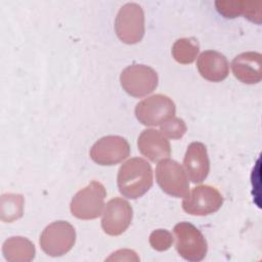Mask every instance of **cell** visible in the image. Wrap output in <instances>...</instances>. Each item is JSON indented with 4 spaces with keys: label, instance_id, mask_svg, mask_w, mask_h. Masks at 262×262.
Instances as JSON below:
<instances>
[{
    "label": "cell",
    "instance_id": "obj_6",
    "mask_svg": "<svg viewBox=\"0 0 262 262\" xmlns=\"http://www.w3.org/2000/svg\"><path fill=\"white\" fill-rule=\"evenodd\" d=\"M156 179L161 189L174 198H184L189 192L186 172L174 160L163 159L156 168Z\"/></svg>",
    "mask_w": 262,
    "mask_h": 262
},
{
    "label": "cell",
    "instance_id": "obj_14",
    "mask_svg": "<svg viewBox=\"0 0 262 262\" xmlns=\"http://www.w3.org/2000/svg\"><path fill=\"white\" fill-rule=\"evenodd\" d=\"M234 77L245 84H257L261 81V54L254 51L236 55L231 61Z\"/></svg>",
    "mask_w": 262,
    "mask_h": 262
},
{
    "label": "cell",
    "instance_id": "obj_4",
    "mask_svg": "<svg viewBox=\"0 0 262 262\" xmlns=\"http://www.w3.org/2000/svg\"><path fill=\"white\" fill-rule=\"evenodd\" d=\"M115 31L118 38L126 44H136L144 35V12L137 3L123 5L115 19Z\"/></svg>",
    "mask_w": 262,
    "mask_h": 262
},
{
    "label": "cell",
    "instance_id": "obj_2",
    "mask_svg": "<svg viewBox=\"0 0 262 262\" xmlns=\"http://www.w3.org/2000/svg\"><path fill=\"white\" fill-rule=\"evenodd\" d=\"M105 195L104 186L98 181H91L73 196L70 205L72 215L82 220L99 217L102 213Z\"/></svg>",
    "mask_w": 262,
    "mask_h": 262
},
{
    "label": "cell",
    "instance_id": "obj_11",
    "mask_svg": "<svg viewBox=\"0 0 262 262\" xmlns=\"http://www.w3.org/2000/svg\"><path fill=\"white\" fill-rule=\"evenodd\" d=\"M133 210L131 205L124 199H112L102 212L101 227L108 235H120L131 224Z\"/></svg>",
    "mask_w": 262,
    "mask_h": 262
},
{
    "label": "cell",
    "instance_id": "obj_17",
    "mask_svg": "<svg viewBox=\"0 0 262 262\" xmlns=\"http://www.w3.org/2000/svg\"><path fill=\"white\" fill-rule=\"evenodd\" d=\"M2 254L9 262H30L35 258L34 244L24 236H11L2 246Z\"/></svg>",
    "mask_w": 262,
    "mask_h": 262
},
{
    "label": "cell",
    "instance_id": "obj_13",
    "mask_svg": "<svg viewBox=\"0 0 262 262\" xmlns=\"http://www.w3.org/2000/svg\"><path fill=\"white\" fill-rule=\"evenodd\" d=\"M137 146L142 156L151 162L169 158L171 146L167 137L159 130L145 129L138 136Z\"/></svg>",
    "mask_w": 262,
    "mask_h": 262
},
{
    "label": "cell",
    "instance_id": "obj_3",
    "mask_svg": "<svg viewBox=\"0 0 262 262\" xmlns=\"http://www.w3.org/2000/svg\"><path fill=\"white\" fill-rule=\"evenodd\" d=\"M76 242L74 226L63 220L54 221L42 231L39 239L42 251L51 257H60L72 250Z\"/></svg>",
    "mask_w": 262,
    "mask_h": 262
},
{
    "label": "cell",
    "instance_id": "obj_5",
    "mask_svg": "<svg viewBox=\"0 0 262 262\" xmlns=\"http://www.w3.org/2000/svg\"><path fill=\"white\" fill-rule=\"evenodd\" d=\"M176 251L190 262L202 261L207 254L208 245L203 233L191 223L180 222L174 226Z\"/></svg>",
    "mask_w": 262,
    "mask_h": 262
},
{
    "label": "cell",
    "instance_id": "obj_9",
    "mask_svg": "<svg viewBox=\"0 0 262 262\" xmlns=\"http://www.w3.org/2000/svg\"><path fill=\"white\" fill-rule=\"evenodd\" d=\"M223 204V196L211 185H200L184 196L182 209L189 215L207 216L217 212Z\"/></svg>",
    "mask_w": 262,
    "mask_h": 262
},
{
    "label": "cell",
    "instance_id": "obj_15",
    "mask_svg": "<svg viewBox=\"0 0 262 262\" xmlns=\"http://www.w3.org/2000/svg\"><path fill=\"white\" fill-rule=\"evenodd\" d=\"M201 76L210 82H221L228 76L229 64L227 58L215 50L201 53L196 62Z\"/></svg>",
    "mask_w": 262,
    "mask_h": 262
},
{
    "label": "cell",
    "instance_id": "obj_12",
    "mask_svg": "<svg viewBox=\"0 0 262 262\" xmlns=\"http://www.w3.org/2000/svg\"><path fill=\"white\" fill-rule=\"evenodd\" d=\"M183 165L186 175L191 182H203L210 171V161L206 146L202 142H191L187 146Z\"/></svg>",
    "mask_w": 262,
    "mask_h": 262
},
{
    "label": "cell",
    "instance_id": "obj_10",
    "mask_svg": "<svg viewBox=\"0 0 262 262\" xmlns=\"http://www.w3.org/2000/svg\"><path fill=\"white\" fill-rule=\"evenodd\" d=\"M130 155L128 141L118 135H108L98 139L90 149V158L101 166L119 164Z\"/></svg>",
    "mask_w": 262,
    "mask_h": 262
},
{
    "label": "cell",
    "instance_id": "obj_8",
    "mask_svg": "<svg viewBox=\"0 0 262 262\" xmlns=\"http://www.w3.org/2000/svg\"><path fill=\"white\" fill-rule=\"evenodd\" d=\"M176 106L173 100L167 95H151L136 104L135 116L145 126L162 125L175 117Z\"/></svg>",
    "mask_w": 262,
    "mask_h": 262
},
{
    "label": "cell",
    "instance_id": "obj_1",
    "mask_svg": "<svg viewBox=\"0 0 262 262\" xmlns=\"http://www.w3.org/2000/svg\"><path fill=\"white\" fill-rule=\"evenodd\" d=\"M152 169L142 158H132L119 169L117 184L120 193L136 200L146 193L152 186Z\"/></svg>",
    "mask_w": 262,
    "mask_h": 262
},
{
    "label": "cell",
    "instance_id": "obj_7",
    "mask_svg": "<svg viewBox=\"0 0 262 262\" xmlns=\"http://www.w3.org/2000/svg\"><path fill=\"white\" fill-rule=\"evenodd\" d=\"M123 89L133 97H142L151 93L158 86L157 72L145 64H131L120 76Z\"/></svg>",
    "mask_w": 262,
    "mask_h": 262
},
{
    "label": "cell",
    "instance_id": "obj_16",
    "mask_svg": "<svg viewBox=\"0 0 262 262\" xmlns=\"http://www.w3.org/2000/svg\"><path fill=\"white\" fill-rule=\"evenodd\" d=\"M261 3L249 1H224L215 2L217 11L226 18H234L238 15H244L251 21L261 23Z\"/></svg>",
    "mask_w": 262,
    "mask_h": 262
},
{
    "label": "cell",
    "instance_id": "obj_20",
    "mask_svg": "<svg viewBox=\"0 0 262 262\" xmlns=\"http://www.w3.org/2000/svg\"><path fill=\"white\" fill-rule=\"evenodd\" d=\"M161 132L170 139H180L186 132V125L180 118L173 117L161 125Z\"/></svg>",
    "mask_w": 262,
    "mask_h": 262
},
{
    "label": "cell",
    "instance_id": "obj_18",
    "mask_svg": "<svg viewBox=\"0 0 262 262\" xmlns=\"http://www.w3.org/2000/svg\"><path fill=\"white\" fill-rule=\"evenodd\" d=\"M25 200L18 193L2 194L0 201V217L3 222H13L24 213Z\"/></svg>",
    "mask_w": 262,
    "mask_h": 262
},
{
    "label": "cell",
    "instance_id": "obj_21",
    "mask_svg": "<svg viewBox=\"0 0 262 262\" xmlns=\"http://www.w3.org/2000/svg\"><path fill=\"white\" fill-rule=\"evenodd\" d=\"M173 241L171 232L166 229H156L149 235V245L154 250L160 252L170 249Z\"/></svg>",
    "mask_w": 262,
    "mask_h": 262
},
{
    "label": "cell",
    "instance_id": "obj_19",
    "mask_svg": "<svg viewBox=\"0 0 262 262\" xmlns=\"http://www.w3.org/2000/svg\"><path fill=\"white\" fill-rule=\"evenodd\" d=\"M199 51L200 45L195 38L178 39L172 46V55L174 59L182 64H188L194 61Z\"/></svg>",
    "mask_w": 262,
    "mask_h": 262
}]
</instances>
